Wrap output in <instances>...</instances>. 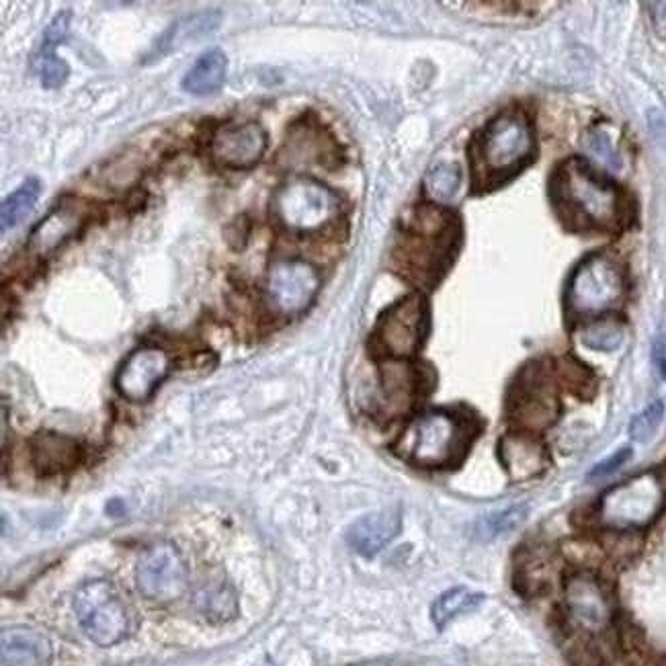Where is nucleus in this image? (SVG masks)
<instances>
[{
	"instance_id": "f257e3e1",
	"label": "nucleus",
	"mask_w": 666,
	"mask_h": 666,
	"mask_svg": "<svg viewBox=\"0 0 666 666\" xmlns=\"http://www.w3.org/2000/svg\"><path fill=\"white\" fill-rule=\"evenodd\" d=\"M554 201L575 226L613 230L623 218L621 191L582 160H568L554 177Z\"/></svg>"
},
{
	"instance_id": "f03ea898",
	"label": "nucleus",
	"mask_w": 666,
	"mask_h": 666,
	"mask_svg": "<svg viewBox=\"0 0 666 666\" xmlns=\"http://www.w3.org/2000/svg\"><path fill=\"white\" fill-rule=\"evenodd\" d=\"M468 441V423L457 412L429 410L410 421L396 441L395 452L417 468H447L466 452Z\"/></svg>"
},
{
	"instance_id": "7ed1b4c3",
	"label": "nucleus",
	"mask_w": 666,
	"mask_h": 666,
	"mask_svg": "<svg viewBox=\"0 0 666 666\" xmlns=\"http://www.w3.org/2000/svg\"><path fill=\"white\" fill-rule=\"evenodd\" d=\"M533 136L521 113H500L476 137L471 148V168L480 185H492L511 177L530 160Z\"/></svg>"
},
{
	"instance_id": "20e7f679",
	"label": "nucleus",
	"mask_w": 666,
	"mask_h": 666,
	"mask_svg": "<svg viewBox=\"0 0 666 666\" xmlns=\"http://www.w3.org/2000/svg\"><path fill=\"white\" fill-rule=\"evenodd\" d=\"M457 243V222L454 215L440 208H419L404 226L398 258L419 279L440 275L452 260Z\"/></svg>"
},
{
	"instance_id": "39448f33",
	"label": "nucleus",
	"mask_w": 666,
	"mask_h": 666,
	"mask_svg": "<svg viewBox=\"0 0 666 666\" xmlns=\"http://www.w3.org/2000/svg\"><path fill=\"white\" fill-rule=\"evenodd\" d=\"M275 224L291 234H310L329 226L338 215V199L312 177H291L281 182L271 199Z\"/></svg>"
},
{
	"instance_id": "423d86ee",
	"label": "nucleus",
	"mask_w": 666,
	"mask_h": 666,
	"mask_svg": "<svg viewBox=\"0 0 666 666\" xmlns=\"http://www.w3.org/2000/svg\"><path fill=\"white\" fill-rule=\"evenodd\" d=\"M663 507L665 486L656 474L644 471L607 490L597 507V515L609 530H640L651 525Z\"/></svg>"
},
{
	"instance_id": "0eeeda50",
	"label": "nucleus",
	"mask_w": 666,
	"mask_h": 666,
	"mask_svg": "<svg viewBox=\"0 0 666 666\" xmlns=\"http://www.w3.org/2000/svg\"><path fill=\"white\" fill-rule=\"evenodd\" d=\"M625 296V277L620 263L607 255L585 258L568 286V308L576 317H601Z\"/></svg>"
},
{
	"instance_id": "6e6552de",
	"label": "nucleus",
	"mask_w": 666,
	"mask_h": 666,
	"mask_svg": "<svg viewBox=\"0 0 666 666\" xmlns=\"http://www.w3.org/2000/svg\"><path fill=\"white\" fill-rule=\"evenodd\" d=\"M78 623L97 646H115L130 634V611L122 595L107 580H91L82 585L75 597Z\"/></svg>"
},
{
	"instance_id": "1a4fd4ad",
	"label": "nucleus",
	"mask_w": 666,
	"mask_h": 666,
	"mask_svg": "<svg viewBox=\"0 0 666 666\" xmlns=\"http://www.w3.org/2000/svg\"><path fill=\"white\" fill-rule=\"evenodd\" d=\"M429 310L421 293H410L381 314L374 331V348L390 359H409L423 347Z\"/></svg>"
},
{
	"instance_id": "9d476101",
	"label": "nucleus",
	"mask_w": 666,
	"mask_h": 666,
	"mask_svg": "<svg viewBox=\"0 0 666 666\" xmlns=\"http://www.w3.org/2000/svg\"><path fill=\"white\" fill-rule=\"evenodd\" d=\"M189 573L179 547L170 542L152 545L137 562V591L154 603H173L187 591Z\"/></svg>"
},
{
	"instance_id": "9b49d317",
	"label": "nucleus",
	"mask_w": 666,
	"mask_h": 666,
	"mask_svg": "<svg viewBox=\"0 0 666 666\" xmlns=\"http://www.w3.org/2000/svg\"><path fill=\"white\" fill-rule=\"evenodd\" d=\"M320 289V275L303 258H279L267 273V298L281 317H298L314 302Z\"/></svg>"
},
{
	"instance_id": "f8f14e48",
	"label": "nucleus",
	"mask_w": 666,
	"mask_h": 666,
	"mask_svg": "<svg viewBox=\"0 0 666 666\" xmlns=\"http://www.w3.org/2000/svg\"><path fill=\"white\" fill-rule=\"evenodd\" d=\"M564 606L570 621L587 634L606 632L615 613L606 585L591 573H575L566 578Z\"/></svg>"
},
{
	"instance_id": "ddd939ff",
	"label": "nucleus",
	"mask_w": 666,
	"mask_h": 666,
	"mask_svg": "<svg viewBox=\"0 0 666 666\" xmlns=\"http://www.w3.org/2000/svg\"><path fill=\"white\" fill-rule=\"evenodd\" d=\"M170 367L173 359L165 348L154 345L137 347L120 367L115 376V388L125 400L142 404L151 400L158 386L168 378Z\"/></svg>"
},
{
	"instance_id": "4468645a",
	"label": "nucleus",
	"mask_w": 666,
	"mask_h": 666,
	"mask_svg": "<svg viewBox=\"0 0 666 666\" xmlns=\"http://www.w3.org/2000/svg\"><path fill=\"white\" fill-rule=\"evenodd\" d=\"M210 151L220 167L227 170H251L265 156L267 134L257 122L224 125L213 134Z\"/></svg>"
},
{
	"instance_id": "2eb2a0df",
	"label": "nucleus",
	"mask_w": 666,
	"mask_h": 666,
	"mask_svg": "<svg viewBox=\"0 0 666 666\" xmlns=\"http://www.w3.org/2000/svg\"><path fill=\"white\" fill-rule=\"evenodd\" d=\"M402 528V517L396 511H379L362 517L351 525L347 542L359 556L371 558L395 540Z\"/></svg>"
},
{
	"instance_id": "dca6fc26",
	"label": "nucleus",
	"mask_w": 666,
	"mask_h": 666,
	"mask_svg": "<svg viewBox=\"0 0 666 666\" xmlns=\"http://www.w3.org/2000/svg\"><path fill=\"white\" fill-rule=\"evenodd\" d=\"M2 666H46L52 658V644L33 628H7L0 637Z\"/></svg>"
},
{
	"instance_id": "f3484780",
	"label": "nucleus",
	"mask_w": 666,
	"mask_h": 666,
	"mask_svg": "<svg viewBox=\"0 0 666 666\" xmlns=\"http://www.w3.org/2000/svg\"><path fill=\"white\" fill-rule=\"evenodd\" d=\"M31 459L35 469L44 476L64 474L80 464L82 447L78 441L46 431L31 441Z\"/></svg>"
},
{
	"instance_id": "a211bd4d",
	"label": "nucleus",
	"mask_w": 666,
	"mask_h": 666,
	"mask_svg": "<svg viewBox=\"0 0 666 666\" xmlns=\"http://www.w3.org/2000/svg\"><path fill=\"white\" fill-rule=\"evenodd\" d=\"M82 222L80 210L76 206H60L54 212L42 220L35 230L31 232L30 246L44 257L47 253H54L62 243L76 236V230Z\"/></svg>"
},
{
	"instance_id": "6ab92c4d",
	"label": "nucleus",
	"mask_w": 666,
	"mask_h": 666,
	"mask_svg": "<svg viewBox=\"0 0 666 666\" xmlns=\"http://www.w3.org/2000/svg\"><path fill=\"white\" fill-rule=\"evenodd\" d=\"M556 409H558L556 396L552 395L544 378L540 376L523 378L521 395L517 396L513 404V410L521 417L523 423L545 426L556 417Z\"/></svg>"
},
{
	"instance_id": "aec40b11",
	"label": "nucleus",
	"mask_w": 666,
	"mask_h": 666,
	"mask_svg": "<svg viewBox=\"0 0 666 666\" xmlns=\"http://www.w3.org/2000/svg\"><path fill=\"white\" fill-rule=\"evenodd\" d=\"M502 462L513 480H530L545 468V452L540 441L513 435L502 441Z\"/></svg>"
},
{
	"instance_id": "412c9836",
	"label": "nucleus",
	"mask_w": 666,
	"mask_h": 666,
	"mask_svg": "<svg viewBox=\"0 0 666 666\" xmlns=\"http://www.w3.org/2000/svg\"><path fill=\"white\" fill-rule=\"evenodd\" d=\"M227 58L222 49H210L193 64L182 80V89L196 97L220 91L226 82Z\"/></svg>"
},
{
	"instance_id": "4be33fe9",
	"label": "nucleus",
	"mask_w": 666,
	"mask_h": 666,
	"mask_svg": "<svg viewBox=\"0 0 666 666\" xmlns=\"http://www.w3.org/2000/svg\"><path fill=\"white\" fill-rule=\"evenodd\" d=\"M42 193V181L37 177H30L21 182V187H16L15 191L9 198L2 201L0 208V224L2 232L16 227L27 215H30L33 206L37 203Z\"/></svg>"
},
{
	"instance_id": "5701e85b",
	"label": "nucleus",
	"mask_w": 666,
	"mask_h": 666,
	"mask_svg": "<svg viewBox=\"0 0 666 666\" xmlns=\"http://www.w3.org/2000/svg\"><path fill=\"white\" fill-rule=\"evenodd\" d=\"M482 601V592L471 591L468 587H455L437 597V601L431 607V618L437 628H445L449 621L476 609Z\"/></svg>"
},
{
	"instance_id": "b1692460",
	"label": "nucleus",
	"mask_w": 666,
	"mask_h": 666,
	"mask_svg": "<svg viewBox=\"0 0 666 666\" xmlns=\"http://www.w3.org/2000/svg\"><path fill=\"white\" fill-rule=\"evenodd\" d=\"M414 369L409 367H392L388 369V374H384V392L388 407L395 412H402L409 409L414 400V396L419 392V384L414 378Z\"/></svg>"
},
{
	"instance_id": "393cba45",
	"label": "nucleus",
	"mask_w": 666,
	"mask_h": 666,
	"mask_svg": "<svg viewBox=\"0 0 666 666\" xmlns=\"http://www.w3.org/2000/svg\"><path fill=\"white\" fill-rule=\"evenodd\" d=\"M198 606L208 618L226 621L236 615V595L227 587H210L199 592Z\"/></svg>"
},
{
	"instance_id": "a878e982",
	"label": "nucleus",
	"mask_w": 666,
	"mask_h": 666,
	"mask_svg": "<svg viewBox=\"0 0 666 666\" xmlns=\"http://www.w3.org/2000/svg\"><path fill=\"white\" fill-rule=\"evenodd\" d=\"M218 19H220L218 13H201V15L189 16V19H185L181 23L173 25V27L163 35V40L158 42V47H160V49H173L179 42H185V40H189V37L201 35V33H206V31H212L213 27L218 25Z\"/></svg>"
},
{
	"instance_id": "bb28decb",
	"label": "nucleus",
	"mask_w": 666,
	"mask_h": 666,
	"mask_svg": "<svg viewBox=\"0 0 666 666\" xmlns=\"http://www.w3.org/2000/svg\"><path fill=\"white\" fill-rule=\"evenodd\" d=\"M580 341L592 351L611 353L620 347L621 341H623V326L613 320H599L582 331Z\"/></svg>"
},
{
	"instance_id": "cd10ccee",
	"label": "nucleus",
	"mask_w": 666,
	"mask_h": 666,
	"mask_svg": "<svg viewBox=\"0 0 666 666\" xmlns=\"http://www.w3.org/2000/svg\"><path fill=\"white\" fill-rule=\"evenodd\" d=\"M426 193L437 201H449L459 189V168L452 163H441L426 175Z\"/></svg>"
},
{
	"instance_id": "c85d7f7f",
	"label": "nucleus",
	"mask_w": 666,
	"mask_h": 666,
	"mask_svg": "<svg viewBox=\"0 0 666 666\" xmlns=\"http://www.w3.org/2000/svg\"><path fill=\"white\" fill-rule=\"evenodd\" d=\"M666 407L663 400H654L630 423V437L636 443H648L658 433L661 424L665 421Z\"/></svg>"
},
{
	"instance_id": "c756f323",
	"label": "nucleus",
	"mask_w": 666,
	"mask_h": 666,
	"mask_svg": "<svg viewBox=\"0 0 666 666\" xmlns=\"http://www.w3.org/2000/svg\"><path fill=\"white\" fill-rule=\"evenodd\" d=\"M528 517L525 504H511L509 509H502L495 515L486 517L478 523V535L482 540H492L500 533L515 530L517 525Z\"/></svg>"
},
{
	"instance_id": "7c9ffc66",
	"label": "nucleus",
	"mask_w": 666,
	"mask_h": 666,
	"mask_svg": "<svg viewBox=\"0 0 666 666\" xmlns=\"http://www.w3.org/2000/svg\"><path fill=\"white\" fill-rule=\"evenodd\" d=\"M35 68H37L40 82H42L44 89H60V87L66 85L68 75H70L68 64L58 58L56 54H52V56H37L35 58Z\"/></svg>"
},
{
	"instance_id": "2f4dec72",
	"label": "nucleus",
	"mask_w": 666,
	"mask_h": 666,
	"mask_svg": "<svg viewBox=\"0 0 666 666\" xmlns=\"http://www.w3.org/2000/svg\"><path fill=\"white\" fill-rule=\"evenodd\" d=\"M630 457H632V449H630V447H623V449L615 452L611 457H607L606 462L597 464V466L592 468L591 478H603V476H609V474L618 471Z\"/></svg>"
},
{
	"instance_id": "473e14b6",
	"label": "nucleus",
	"mask_w": 666,
	"mask_h": 666,
	"mask_svg": "<svg viewBox=\"0 0 666 666\" xmlns=\"http://www.w3.org/2000/svg\"><path fill=\"white\" fill-rule=\"evenodd\" d=\"M589 146H591L592 154H597L601 160H607V163H615L618 160V156H615V152L611 148L609 140L601 132L592 134Z\"/></svg>"
},
{
	"instance_id": "72a5a7b5",
	"label": "nucleus",
	"mask_w": 666,
	"mask_h": 666,
	"mask_svg": "<svg viewBox=\"0 0 666 666\" xmlns=\"http://www.w3.org/2000/svg\"><path fill=\"white\" fill-rule=\"evenodd\" d=\"M652 362L656 365V369H658V374L666 379V338L665 336H661V338H656V343H654V347H652Z\"/></svg>"
},
{
	"instance_id": "f704fd0d",
	"label": "nucleus",
	"mask_w": 666,
	"mask_h": 666,
	"mask_svg": "<svg viewBox=\"0 0 666 666\" xmlns=\"http://www.w3.org/2000/svg\"><path fill=\"white\" fill-rule=\"evenodd\" d=\"M651 130L654 137L658 140V144H666V122L663 115H658L656 122L651 118Z\"/></svg>"
},
{
	"instance_id": "c9c22d12",
	"label": "nucleus",
	"mask_w": 666,
	"mask_h": 666,
	"mask_svg": "<svg viewBox=\"0 0 666 666\" xmlns=\"http://www.w3.org/2000/svg\"><path fill=\"white\" fill-rule=\"evenodd\" d=\"M260 666H273L271 663H263Z\"/></svg>"
}]
</instances>
